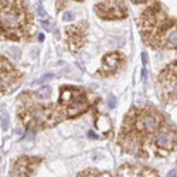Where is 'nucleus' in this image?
Returning <instances> with one entry per match:
<instances>
[{
    "mask_svg": "<svg viewBox=\"0 0 177 177\" xmlns=\"http://www.w3.org/2000/svg\"><path fill=\"white\" fill-rule=\"evenodd\" d=\"M14 78H16V74L13 72L9 62L6 60L0 58V91L4 89L7 85H10L14 81Z\"/></svg>",
    "mask_w": 177,
    "mask_h": 177,
    "instance_id": "6",
    "label": "nucleus"
},
{
    "mask_svg": "<svg viewBox=\"0 0 177 177\" xmlns=\"http://www.w3.org/2000/svg\"><path fill=\"white\" fill-rule=\"evenodd\" d=\"M142 61H143V67H146L147 61H149V57H147V53H142Z\"/></svg>",
    "mask_w": 177,
    "mask_h": 177,
    "instance_id": "24",
    "label": "nucleus"
},
{
    "mask_svg": "<svg viewBox=\"0 0 177 177\" xmlns=\"http://www.w3.org/2000/svg\"><path fill=\"white\" fill-rule=\"evenodd\" d=\"M162 34L159 37L160 40V45L167 47V48H177V26L171 24L167 28L162 26Z\"/></svg>",
    "mask_w": 177,
    "mask_h": 177,
    "instance_id": "3",
    "label": "nucleus"
},
{
    "mask_svg": "<svg viewBox=\"0 0 177 177\" xmlns=\"http://www.w3.org/2000/svg\"><path fill=\"white\" fill-rule=\"evenodd\" d=\"M41 26L44 27L47 31H53V24L48 22V20H43V22H41Z\"/></svg>",
    "mask_w": 177,
    "mask_h": 177,
    "instance_id": "20",
    "label": "nucleus"
},
{
    "mask_svg": "<svg viewBox=\"0 0 177 177\" xmlns=\"http://www.w3.org/2000/svg\"><path fill=\"white\" fill-rule=\"evenodd\" d=\"M108 106H109L111 109H113V108L116 106V98H115V96H111V98L108 99Z\"/></svg>",
    "mask_w": 177,
    "mask_h": 177,
    "instance_id": "21",
    "label": "nucleus"
},
{
    "mask_svg": "<svg viewBox=\"0 0 177 177\" xmlns=\"http://www.w3.org/2000/svg\"><path fill=\"white\" fill-rule=\"evenodd\" d=\"M166 177H177V170H170Z\"/></svg>",
    "mask_w": 177,
    "mask_h": 177,
    "instance_id": "25",
    "label": "nucleus"
},
{
    "mask_svg": "<svg viewBox=\"0 0 177 177\" xmlns=\"http://www.w3.org/2000/svg\"><path fill=\"white\" fill-rule=\"evenodd\" d=\"M54 77V74H51V72H48V74H45V75H43L41 78H38L37 81H34L33 85H38V84H44V82H47V81H50L51 78Z\"/></svg>",
    "mask_w": 177,
    "mask_h": 177,
    "instance_id": "15",
    "label": "nucleus"
},
{
    "mask_svg": "<svg viewBox=\"0 0 177 177\" xmlns=\"http://www.w3.org/2000/svg\"><path fill=\"white\" fill-rule=\"evenodd\" d=\"M51 92H53L51 87L45 85V87H41V89H38V91L35 92V95H37L38 98H41V99H47V98L51 96Z\"/></svg>",
    "mask_w": 177,
    "mask_h": 177,
    "instance_id": "14",
    "label": "nucleus"
},
{
    "mask_svg": "<svg viewBox=\"0 0 177 177\" xmlns=\"http://www.w3.org/2000/svg\"><path fill=\"white\" fill-rule=\"evenodd\" d=\"M174 142H176V133L167 128H163L155 137L156 146L160 149H171Z\"/></svg>",
    "mask_w": 177,
    "mask_h": 177,
    "instance_id": "4",
    "label": "nucleus"
},
{
    "mask_svg": "<svg viewBox=\"0 0 177 177\" xmlns=\"http://www.w3.org/2000/svg\"><path fill=\"white\" fill-rule=\"evenodd\" d=\"M44 34H40V35H38V40H40V41H44Z\"/></svg>",
    "mask_w": 177,
    "mask_h": 177,
    "instance_id": "27",
    "label": "nucleus"
},
{
    "mask_svg": "<svg viewBox=\"0 0 177 177\" xmlns=\"http://www.w3.org/2000/svg\"><path fill=\"white\" fill-rule=\"evenodd\" d=\"M119 177H155L146 169H137V167H123L119 171Z\"/></svg>",
    "mask_w": 177,
    "mask_h": 177,
    "instance_id": "11",
    "label": "nucleus"
},
{
    "mask_svg": "<svg viewBox=\"0 0 177 177\" xmlns=\"http://www.w3.org/2000/svg\"><path fill=\"white\" fill-rule=\"evenodd\" d=\"M28 163L26 159H23L20 162H17V165L14 167V177H26L28 174Z\"/></svg>",
    "mask_w": 177,
    "mask_h": 177,
    "instance_id": "12",
    "label": "nucleus"
},
{
    "mask_svg": "<svg viewBox=\"0 0 177 177\" xmlns=\"http://www.w3.org/2000/svg\"><path fill=\"white\" fill-rule=\"evenodd\" d=\"M79 95V92L78 91H74V89H69V88H65L62 89V92H61V102L62 103H71L72 101L75 99V96Z\"/></svg>",
    "mask_w": 177,
    "mask_h": 177,
    "instance_id": "13",
    "label": "nucleus"
},
{
    "mask_svg": "<svg viewBox=\"0 0 177 177\" xmlns=\"http://www.w3.org/2000/svg\"><path fill=\"white\" fill-rule=\"evenodd\" d=\"M37 14H38L43 20H47V17H48V14H47L45 9L43 7V4H37Z\"/></svg>",
    "mask_w": 177,
    "mask_h": 177,
    "instance_id": "17",
    "label": "nucleus"
},
{
    "mask_svg": "<svg viewBox=\"0 0 177 177\" xmlns=\"http://www.w3.org/2000/svg\"><path fill=\"white\" fill-rule=\"evenodd\" d=\"M159 116H156L155 113H144L137 119V125L136 128L139 130H144V132H155L159 128Z\"/></svg>",
    "mask_w": 177,
    "mask_h": 177,
    "instance_id": "5",
    "label": "nucleus"
},
{
    "mask_svg": "<svg viewBox=\"0 0 177 177\" xmlns=\"http://www.w3.org/2000/svg\"><path fill=\"white\" fill-rule=\"evenodd\" d=\"M67 31H68V44H69V48H71V51H75L84 43V35L78 34V27H75V26L68 27Z\"/></svg>",
    "mask_w": 177,
    "mask_h": 177,
    "instance_id": "10",
    "label": "nucleus"
},
{
    "mask_svg": "<svg viewBox=\"0 0 177 177\" xmlns=\"http://www.w3.org/2000/svg\"><path fill=\"white\" fill-rule=\"evenodd\" d=\"M88 136L91 137V139H96V137H98V136H96L94 132H88Z\"/></svg>",
    "mask_w": 177,
    "mask_h": 177,
    "instance_id": "26",
    "label": "nucleus"
},
{
    "mask_svg": "<svg viewBox=\"0 0 177 177\" xmlns=\"http://www.w3.org/2000/svg\"><path fill=\"white\" fill-rule=\"evenodd\" d=\"M87 106H88V101H87V98H85L84 95L79 94L77 98L69 103V106H68V116H77V115H79L81 112L85 111Z\"/></svg>",
    "mask_w": 177,
    "mask_h": 177,
    "instance_id": "9",
    "label": "nucleus"
},
{
    "mask_svg": "<svg viewBox=\"0 0 177 177\" xmlns=\"http://www.w3.org/2000/svg\"><path fill=\"white\" fill-rule=\"evenodd\" d=\"M26 23V13L22 7L11 6L0 11V27L3 30H17Z\"/></svg>",
    "mask_w": 177,
    "mask_h": 177,
    "instance_id": "1",
    "label": "nucleus"
},
{
    "mask_svg": "<svg viewBox=\"0 0 177 177\" xmlns=\"http://www.w3.org/2000/svg\"><path fill=\"white\" fill-rule=\"evenodd\" d=\"M146 79H147V69H146V67L142 68V81L146 82Z\"/></svg>",
    "mask_w": 177,
    "mask_h": 177,
    "instance_id": "23",
    "label": "nucleus"
},
{
    "mask_svg": "<svg viewBox=\"0 0 177 177\" xmlns=\"http://www.w3.org/2000/svg\"><path fill=\"white\" fill-rule=\"evenodd\" d=\"M121 64V57L118 53H112L108 54L103 58V65H102V72L105 74H112L118 69V67Z\"/></svg>",
    "mask_w": 177,
    "mask_h": 177,
    "instance_id": "8",
    "label": "nucleus"
},
{
    "mask_svg": "<svg viewBox=\"0 0 177 177\" xmlns=\"http://www.w3.org/2000/svg\"><path fill=\"white\" fill-rule=\"evenodd\" d=\"M96 126L99 128L102 132H106L109 128H111V123L108 122V119H103V121H99V122H96Z\"/></svg>",
    "mask_w": 177,
    "mask_h": 177,
    "instance_id": "16",
    "label": "nucleus"
},
{
    "mask_svg": "<svg viewBox=\"0 0 177 177\" xmlns=\"http://www.w3.org/2000/svg\"><path fill=\"white\" fill-rule=\"evenodd\" d=\"M135 3H140V1H143V0H133Z\"/></svg>",
    "mask_w": 177,
    "mask_h": 177,
    "instance_id": "28",
    "label": "nucleus"
},
{
    "mask_svg": "<svg viewBox=\"0 0 177 177\" xmlns=\"http://www.w3.org/2000/svg\"><path fill=\"white\" fill-rule=\"evenodd\" d=\"M9 128V115L7 113H1V129L7 130Z\"/></svg>",
    "mask_w": 177,
    "mask_h": 177,
    "instance_id": "18",
    "label": "nucleus"
},
{
    "mask_svg": "<svg viewBox=\"0 0 177 177\" xmlns=\"http://www.w3.org/2000/svg\"><path fill=\"white\" fill-rule=\"evenodd\" d=\"M10 51H11V56L14 58H20V50L19 48H10Z\"/></svg>",
    "mask_w": 177,
    "mask_h": 177,
    "instance_id": "22",
    "label": "nucleus"
},
{
    "mask_svg": "<svg viewBox=\"0 0 177 177\" xmlns=\"http://www.w3.org/2000/svg\"><path fill=\"white\" fill-rule=\"evenodd\" d=\"M92 177H108V176H105V174H103V176H92Z\"/></svg>",
    "mask_w": 177,
    "mask_h": 177,
    "instance_id": "29",
    "label": "nucleus"
},
{
    "mask_svg": "<svg viewBox=\"0 0 177 177\" xmlns=\"http://www.w3.org/2000/svg\"><path fill=\"white\" fill-rule=\"evenodd\" d=\"M72 19H74V13H72V11H64V14H62V20L71 22Z\"/></svg>",
    "mask_w": 177,
    "mask_h": 177,
    "instance_id": "19",
    "label": "nucleus"
},
{
    "mask_svg": "<svg viewBox=\"0 0 177 177\" xmlns=\"http://www.w3.org/2000/svg\"><path fill=\"white\" fill-rule=\"evenodd\" d=\"M96 13L102 19H121L126 14L125 4L122 0H109L96 6Z\"/></svg>",
    "mask_w": 177,
    "mask_h": 177,
    "instance_id": "2",
    "label": "nucleus"
},
{
    "mask_svg": "<svg viewBox=\"0 0 177 177\" xmlns=\"http://www.w3.org/2000/svg\"><path fill=\"white\" fill-rule=\"evenodd\" d=\"M30 119L34 123H44L47 121H51L53 119V108H34L31 113H30Z\"/></svg>",
    "mask_w": 177,
    "mask_h": 177,
    "instance_id": "7",
    "label": "nucleus"
}]
</instances>
